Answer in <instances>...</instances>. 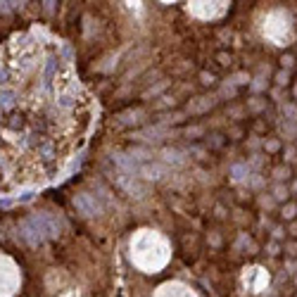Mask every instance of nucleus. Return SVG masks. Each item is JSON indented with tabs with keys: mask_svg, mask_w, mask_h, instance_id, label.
Instances as JSON below:
<instances>
[{
	"mask_svg": "<svg viewBox=\"0 0 297 297\" xmlns=\"http://www.w3.org/2000/svg\"><path fill=\"white\" fill-rule=\"evenodd\" d=\"M0 119H2V114H0Z\"/></svg>",
	"mask_w": 297,
	"mask_h": 297,
	"instance_id": "1a4fd4ad",
	"label": "nucleus"
},
{
	"mask_svg": "<svg viewBox=\"0 0 297 297\" xmlns=\"http://www.w3.org/2000/svg\"><path fill=\"white\" fill-rule=\"evenodd\" d=\"M0 207H2V209H7V207H12V200H0Z\"/></svg>",
	"mask_w": 297,
	"mask_h": 297,
	"instance_id": "6e6552de",
	"label": "nucleus"
},
{
	"mask_svg": "<svg viewBox=\"0 0 297 297\" xmlns=\"http://www.w3.org/2000/svg\"><path fill=\"white\" fill-rule=\"evenodd\" d=\"M24 124H26V121H24V117H21V114H17V112H14V114H10V117H7V121H5V126L10 128V131H19V128H24Z\"/></svg>",
	"mask_w": 297,
	"mask_h": 297,
	"instance_id": "39448f33",
	"label": "nucleus"
},
{
	"mask_svg": "<svg viewBox=\"0 0 297 297\" xmlns=\"http://www.w3.org/2000/svg\"><path fill=\"white\" fill-rule=\"evenodd\" d=\"M57 102H60V107H64V109H67V107H72V105H74L76 100H74L72 96H62L60 100H57Z\"/></svg>",
	"mask_w": 297,
	"mask_h": 297,
	"instance_id": "423d86ee",
	"label": "nucleus"
},
{
	"mask_svg": "<svg viewBox=\"0 0 297 297\" xmlns=\"http://www.w3.org/2000/svg\"><path fill=\"white\" fill-rule=\"evenodd\" d=\"M74 202L84 214H96L98 212V204H91V198H88V195H81V198H76Z\"/></svg>",
	"mask_w": 297,
	"mask_h": 297,
	"instance_id": "20e7f679",
	"label": "nucleus"
},
{
	"mask_svg": "<svg viewBox=\"0 0 297 297\" xmlns=\"http://www.w3.org/2000/svg\"><path fill=\"white\" fill-rule=\"evenodd\" d=\"M7 79H10V76H7V72H5V69L0 67V86H5V84H7Z\"/></svg>",
	"mask_w": 297,
	"mask_h": 297,
	"instance_id": "0eeeda50",
	"label": "nucleus"
},
{
	"mask_svg": "<svg viewBox=\"0 0 297 297\" xmlns=\"http://www.w3.org/2000/svg\"><path fill=\"white\" fill-rule=\"evenodd\" d=\"M57 64H60L57 57H48L45 69H43V86H45V88H50V86H53V79H55V74H57Z\"/></svg>",
	"mask_w": 297,
	"mask_h": 297,
	"instance_id": "f03ea898",
	"label": "nucleus"
},
{
	"mask_svg": "<svg viewBox=\"0 0 297 297\" xmlns=\"http://www.w3.org/2000/svg\"><path fill=\"white\" fill-rule=\"evenodd\" d=\"M14 100H17V93L12 91V88H2L0 91V112L2 109H10L14 105Z\"/></svg>",
	"mask_w": 297,
	"mask_h": 297,
	"instance_id": "7ed1b4c3",
	"label": "nucleus"
},
{
	"mask_svg": "<svg viewBox=\"0 0 297 297\" xmlns=\"http://www.w3.org/2000/svg\"><path fill=\"white\" fill-rule=\"evenodd\" d=\"M45 235L48 233H45V226H43L41 214H36L31 219H24V221H21V238H24L29 245H41Z\"/></svg>",
	"mask_w": 297,
	"mask_h": 297,
	"instance_id": "f257e3e1",
	"label": "nucleus"
}]
</instances>
